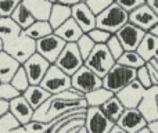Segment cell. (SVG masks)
I'll return each mask as SVG.
<instances>
[{
  "label": "cell",
  "mask_w": 158,
  "mask_h": 133,
  "mask_svg": "<svg viewBox=\"0 0 158 133\" xmlns=\"http://www.w3.org/2000/svg\"><path fill=\"white\" fill-rule=\"evenodd\" d=\"M87 107L89 106L83 93L71 87L65 92L50 96L38 110H35L33 119L50 122L61 115L71 114V112H86Z\"/></svg>",
  "instance_id": "6da1fadb"
},
{
  "label": "cell",
  "mask_w": 158,
  "mask_h": 133,
  "mask_svg": "<svg viewBox=\"0 0 158 133\" xmlns=\"http://www.w3.org/2000/svg\"><path fill=\"white\" fill-rule=\"evenodd\" d=\"M137 78V69L115 63V65L103 76V86L117 94Z\"/></svg>",
  "instance_id": "7a4b0ae2"
},
{
  "label": "cell",
  "mask_w": 158,
  "mask_h": 133,
  "mask_svg": "<svg viewBox=\"0 0 158 133\" xmlns=\"http://www.w3.org/2000/svg\"><path fill=\"white\" fill-rule=\"evenodd\" d=\"M129 22V13L123 10L118 3H112L108 8L97 15L96 27L106 29L111 33H117L125 24Z\"/></svg>",
  "instance_id": "3957f363"
},
{
  "label": "cell",
  "mask_w": 158,
  "mask_h": 133,
  "mask_svg": "<svg viewBox=\"0 0 158 133\" xmlns=\"http://www.w3.org/2000/svg\"><path fill=\"white\" fill-rule=\"evenodd\" d=\"M115 63H117V60L108 50L107 44H96L90 56L85 60V65L94 71L101 78L115 65Z\"/></svg>",
  "instance_id": "277c9868"
},
{
  "label": "cell",
  "mask_w": 158,
  "mask_h": 133,
  "mask_svg": "<svg viewBox=\"0 0 158 133\" xmlns=\"http://www.w3.org/2000/svg\"><path fill=\"white\" fill-rule=\"evenodd\" d=\"M4 52L17 58L21 64H24L31 56L36 53V40L29 38L22 31L21 35H18L15 39L4 43Z\"/></svg>",
  "instance_id": "5b68a950"
},
{
  "label": "cell",
  "mask_w": 158,
  "mask_h": 133,
  "mask_svg": "<svg viewBox=\"0 0 158 133\" xmlns=\"http://www.w3.org/2000/svg\"><path fill=\"white\" fill-rule=\"evenodd\" d=\"M40 85L47 92L52 93V94H57V93L65 92V90L71 89L72 81L68 73H65L56 64H52L49 71H47V73L44 75V78L42 79Z\"/></svg>",
  "instance_id": "8992f818"
},
{
  "label": "cell",
  "mask_w": 158,
  "mask_h": 133,
  "mask_svg": "<svg viewBox=\"0 0 158 133\" xmlns=\"http://www.w3.org/2000/svg\"><path fill=\"white\" fill-rule=\"evenodd\" d=\"M54 64L69 76H72L79 68L85 65V58L82 57L77 43H67Z\"/></svg>",
  "instance_id": "52a82bcc"
},
{
  "label": "cell",
  "mask_w": 158,
  "mask_h": 133,
  "mask_svg": "<svg viewBox=\"0 0 158 133\" xmlns=\"http://www.w3.org/2000/svg\"><path fill=\"white\" fill-rule=\"evenodd\" d=\"M71 81H72V87L77 89L78 92L83 93V94L103 86V78L98 76L94 71H92L86 65L79 68L77 72L71 76Z\"/></svg>",
  "instance_id": "ba28073f"
},
{
  "label": "cell",
  "mask_w": 158,
  "mask_h": 133,
  "mask_svg": "<svg viewBox=\"0 0 158 133\" xmlns=\"http://www.w3.org/2000/svg\"><path fill=\"white\" fill-rule=\"evenodd\" d=\"M112 122L100 107H87L85 115V128L87 133H108L114 128Z\"/></svg>",
  "instance_id": "9c48e42d"
},
{
  "label": "cell",
  "mask_w": 158,
  "mask_h": 133,
  "mask_svg": "<svg viewBox=\"0 0 158 133\" xmlns=\"http://www.w3.org/2000/svg\"><path fill=\"white\" fill-rule=\"evenodd\" d=\"M67 42L61 39L57 33H50V35L44 36V38L36 40V53L43 56L46 60H49L52 64L57 61L58 56L64 50Z\"/></svg>",
  "instance_id": "30bf717a"
},
{
  "label": "cell",
  "mask_w": 158,
  "mask_h": 133,
  "mask_svg": "<svg viewBox=\"0 0 158 133\" xmlns=\"http://www.w3.org/2000/svg\"><path fill=\"white\" fill-rule=\"evenodd\" d=\"M50 65H52V63L49 60H46L43 56H40L39 53L32 54L22 64V67L27 71V75L29 78L31 85H40L42 79L47 73Z\"/></svg>",
  "instance_id": "8fae6325"
},
{
  "label": "cell",
  "mask_w": 158,
  "mask_h": 133,
  "mask_svg": "<svg viewBox=\"0 0 158 133\" xmlns=\"http://www.w3.org/2000/svg\"><path fill=\"white\" fill-rule=\"evenodd\" d=\"M129 21L132 24H135L136 27L142 28L146 32H150L158 24V15L146 2L143 6H140L136 10L129 13Z\"/></svg>",
  "instance_id": "7c38bea8"
},
{
  "label": "cell",
  "mask_w": 158,
  "mask_h": 133,
  "mask_svg": "<svg viewBox=\"0 0 158 133\" xmlns=\"http://www.w3.org/2000/svg\"><path fill=\"white\" fill-rule=\"evenodd\" d=\"M146 33H147L146 31H143L142 28L136 27L135 24H132L129 21L115 35L118 36V39L121 40V43H122L125 50H137V47L142 43Z\"/></svg>",
  "instance_id": "4fadbf2b"
},
{
  "label": "cell",
  "mask_w": 158,
  "mask_h": 133,
  "mask_svg": "<svg viewBox=\"0 0 158 133\" xmlns=\"http://www.w3.org/2000/svg\"><path fill=\"white\" fill-rule=\"evenodd\" d=\"M146 90L147 89H146L137 79H135L132 83H129L128 86L123 87L121 92L117 93V97L122 101L125 108H137L143 98V96H144Z\"/></svg>",
  "instance_id": "5bb4252c"
},
{
  "label": "cell",
  "mask_w": 158,
  "mask_h": 133,
  "mask_svg": "<svg viewBox=\"0 0 158 133\" xmlns=\"http://www.w3.org/2000/svg\"><path fill=\"white\" fill-rule=\"evenodd\" d=\"M147 123L148 121L146 119V117L139 108H126L121 118L117 121V125L129 133H136L140 129L146 128Z\"/></svg>",
  "instance_id": "9a60e30c"
},
{
  "label": "cell",
  "mask_w": 158,
  "mask_h": 133,
  "mask_svg": "<svg viewBox=\"0 0 158 133\" xmlns=\"http://www.w3.org/2000/svg\"><path fill=\"white\" fill-rule=\"evenodd\" d=\"M137 108L142 111L146 119L150 122L158 118V85H153L146 90Z\"/></svg>",
  "instance_id": "2e32d148"
},
{
  "label": "cell",
  "mask_w": 158,
  "mask_h": 133,
  "mask_svg": "<svg viewBox=\"0 0 158 133\" xmlns=\"http://www.w3.org/2000/svg\"><path fill=\"white\" fill-rule=\"evenodd\" d=\"M72 18L79 24V27L83 29L85 33L96 28L97 15L90 10V7L86 4V2H81L72 7Z\"/></svg>",
  "instance_id": "e0dca14e"
},
{
  "label": "cell",
  "mask_w": 158,
  "mask_h": 133,
  "mask_svg": "<svg viewBox=\"0 0 158 133\" xmlns=\"http://www.w3.org/2000/svg\"><path fill=\"white\" fill-rule=\"evenodd\" d=\"M10 112L18 119V122L24 126L33 119L35 108H33V107L28 103L27 98L21 94L10 101Z\"/></svg>",
  "instance_id": "ac0fdd59"
},
{
  "label": "cell",
  "mask_w": 158,
  "mask_h": 133,
  "mask_svg": "<svg viewBox=\"0 0 158 133\" xmlns=\"http://www.w3.org/2000/svg\"><path fill=\"white\" fill-rule=\"evenodd\" d=\"M54 33H57L67 43H77L85 32H83V29L79 27L78 22L71 17V18L67 19L63 25H60V27L54 31Z\"/></svg>",
  "instance_id": "d6986e66"
},
{
  "label": "cell",
  "mask_w": 158,
  "mask_h": 133,
  "mask_svg": "<svg viewBox=\"0 0 158 133\" xmlns=\"http://www.w3.org/2000/svg\"><path fill=\"white\" fill-rule=\"evenodd\" d=\"M22 64L17 58L10 56L7 52H0V81L2 82H11L13 76L18 71Z\"/></svg>",
  "instance_id": "ffe728a7"
},
{
  "label": "cell",
  "mask_w": 158,
  "mask_h": 133,
  "mask_svg": "<svg viewBox=\"0 0 158 133\" xmlns=\"http://www.w3.org/2000/svg\"><path fill=\"white\" fill-rule=\"evenodd\" d=\"M22 96L27 98L28 103H29L33 108L38 110L39 107L52 96V93L47 92L42 85H29V87L22 93Z\"/></svg>",
  "instance_id": "44dd1931"
},
{
  "label": "cell",
  "mask_w": 158,
  "mask_h": 133,
  "mask_svg": "<svg viewBox=\"0 0 158 133\" xmlns=\"http://www.w3.org/2000/svg\"><path fill=\"white\" fill-rule=\"evenodd\" d=\"M137 53H139L147 63L151 61L153 58H156V56L158 54V36L153 35L151 32L146 33L142 43L137 47Z\"/></svg>",
  "instance_id": "7402d4cb"
},
{
  "label": "cell",
  "mask_w": 158,
  "mask_h": 133,
  "mask_svg": "<svg viewBox=\"0 0 158 133\" xmlns=\"http://www.w3.org/2000/svg\"><path fill=\"white\" fill-rule=\"evenodd\" d=\"M27 8L32 13L35 19H47L52 13L53 3L49 0H22Z\"/></svg>",
  "instance_id": "603a6c76"
},
{
  "label": "cell",
  "mask_w": 158,
  "mask_h": 133,
  "mask_svg": "<svg viewBox=\"0 0 158 133\" xmlns=\"http://www.w3.org/2000/svg\"><path fill=\"white\" fill-rule=\"evenodd\" d=\"M22 28L14 21L11 17H2L0 18V39L3 43L15 39L18 35L22 33Z\"/></svg>",
  "instance_id": "cb8c5ba5"
},
{
  "label": "cell",
  "mask_w": 158,
  "mask_h": 133,
  "mask_svg": "<svg viewBox=\"0 0 158 133\" xmlns=\"http://www.w3.org/2000/svg\"><path fill=\"white\" fill-rule=\"evenodd\" d=\"M72 17V7H68L65 4L61 3H53L52 7V13L49 17V22L52 24L53 29H57L60 25H63L67 19H69Z\"/></svg>",
  "instance_id": "d4e9b609"
},
{
  "label": "cell",
  "mask_w": 158,
  "mask_h": 133,
  "mask_svg": "<svg viewBox=\"0 0 158 133\" xmlns=\"http://www.w3.org/2000/svg\"><path fill=\"white\" fill-rule=\"evenodd\" d=\"M29 38H32L33 40H39V39L44 38V36L50 35V33L54 32L52 24H50L47 19H36L29 28L24 31Z\"/></svg>",
  "instance_id": "484cf974"
},
{
  "label": "cell",
  "mask_w": 158,
  "mask_h": 133,
  "mask_svg": "<svg viewBox=\"0 0 158 133\" xmlns=\"http://www.w3.org/2000/svg\"><path fill=\"white\" fill-rule=\"evenodd\" d=\"M100 108L103 110L104 114H106L107 117H108L110 119H111L112 122H115V123H117V121L119 119L121 115H122L123 111L126 110L125 106L122 104V101L117 97V94H114L108 101H106Z\"/></svg>",
  "instance_id": "4316f807"
},
{
  "label": "cell",
  "mask_w": 158,
  "mask_h": 133,
  "mask_svg": "<svg viewBox=\"0 0 158 133\" xmlns=\"http://www.w3.org/2000/svg\"><path fill=\"white\" fill-rule=\"evenodd\" d=\"M115 93H112L111 90H108L107 87L101 86V87H98V89H94V90H92V92L86 93V94H85V98H86L87 106L89 107H101Z\"/></svg>",
  "instance_id": "83f0119b"
},
{
  "label": "cell",
  "mask_w": 158,
  "mask_h": 133,
  "mask_svg": "<svg viewBox=\"0 0 158 133\" xmlns=\"http://www.w3.org/2000/svg\"><path fill=\"white\" fill-rule=\"evenodd\" d=\"M11 18H13L14 21H15L17 24H18L24 31L27 29V28H29L31 25H32L33 22L36 21L35 17L32 15V13L28 10L27 6H25L22 2H21V4H19L18 7L14 10V13H13V15H11Z\"/></svg>",
  "instance_id": "f1b7e54d"
},
{
  "label": "cell",
  "mask_w": 158,
  "mask_h": 133,
  "mask_svg": "<svg viewBox=\"0 0 158 133\" xmlns=\"http://www.w3.org/2000/svg\"><path fill=\"white\" fill-rule=\"evenodd\" d=\"M117 63L122 64V65H126V67L135 68V69H139L140 67L146 65L147 61L137 53V50H125L123 54L117 60Z\"/></svg>",
  "instance_id": "f546056e"
},
{
  "label": "cell",
  "mask_w": 158,
  "mask_h": 133,
  "mask_svg": "<svg viewBox=\"0 0 158 133\" xmlns=\"http://www.w3.org/2000/svg\"><path fill=\"white\" fill-rule=\"evenodd\" d=\"M21 126L22 125L11 112H7L4 117L0 118V133H13L18 131Z\"/></svg>",
  "instance_id": "4dcf8cb0"
},
{
  "label": "cell",
  "mask_w": 158,
  "mask_h": 133,
  "mask_svg": "<svg viewBox=\"0 0 158 133\" xmlns=\"http://www.w3.org/2000/svg\"><path fill=\"white\" fill-rule=\"evenodd\" d=\"M11 83L14 85V87L15 89H18L21 93H24L25 90L29 87L31 82H29V78H28L27 75V71H25L24 67H19L18 71L15 72V75L13 76V79H11Z\"/></svg>",
  "instance_id": "1f68e13d"
},
{
  "label": "cell",
  "mask_w": 158,
  "mask_h": 133,
  "mask_svg": "<svg viewBox=\"0 0 158 133\" xmlns=\"http://www.w3.org/2000/svg\"><path fill=\"white\" fill-rule=\"evenodd\" d=\"M77 46H78L79 52H81L82 57L86 60V58L90 56V53L93 52V49L96 47V42L93 40L87 33H83V35L81 36V39L77 42Z\"/></svg>",
  "instance_id": "d6a6232c"
},
{
  "label": "cell",
  "mask_w": 158,
  "mask_h": 133,
  "mask_svg": "<svg viewBox=\"0 0 158 133\" xmlns=\"http://www.w3.org/2000/svg\"><path fill=\"white\" fill-rule=\"evenodd\" d=\"M21 94L22 93L18 89H15L11 82H2L0 83V98H3V100L11 101Z\"/></svg>",
  "instance_id": "836d02e7"
},
{
  "label": "cell",
  "mask_w": 158,
  "mask_h": 133,
  "mask_svg": "<svg viewBox=\"0 0 158 133\" xmlns=\"http://www.w3.org/2000/svg\"><path fill=\"white\" fill-rule=\"evenodd\" d=\"M106 44H107V47H108V50L111 52V54L115 57V60H118V58L123 54V52H125L122 43H121V40L118 39V36L115 35V33H112L111 38L108 39V42H107Z\"/></svg>",
  "instance_id": "e575fe53"
},
{
  "label": "cell",
  "mask_w": 158,
  "mask_h": 133,
  "mask_svg": "<svg viewBox=\"0 0 158 133\" xmlns=\"http://www.w3.org/2000/svg\"><path fill=\"white\" fill-rule=\"evenodd\" d=\"M87 35L96 42V44H106L107 42H108V39L111 38L112 33L106 29H101V28L96 27V28H93L92 31H89Z\"/></svg>",
  "instance_id": "d590c367"
},
{
  "label": "cell",
  "mask_w": 158,
  "mask_h": 133,
  "mask_svg": "<svg viewBox=\"0 0 158 133\" xmlns=\"http://www.w3.org/2000/svg\"><path fill=\"white\" fill-rule=\"evenodd\" d=\"M22 0H0V14L2 17H11Z\"/></svg>",
  "instance_id": "8d00e7d4"
},
{
  "label": "cell",
  "mask_w": 158,
  "mask_h": 133,
  "mask_svg": "<svg viewBox=\"0 0 158 133\" xmlns=\"http://www.w3.org/2000/svg\"><path fill=\"white\" fill-rule=\"evenodd\" d=\"M115 3V0H86V4L90 7V10L98 15L100 13H103L106 8H108L110 6Z\"/></svg>",
  "instance_id": "74e56055"
},
{
  "label": "cell",
  "mask_w": 158,
  "mask_h": 133,
  "mask_svg": "<svg viewBox=\"0 0 158 133\" xmlns=\"http://www.w3.org/2000/svg\"><path fill=\"white\" fill-rule=\"evenodd\" d=\"M136 79L146 87V89H148V87L153 86V81H151L150 71H148V68H147V64L143 65V67H140L139 69H137V78Z\"/></svg>",
  "instance_id": "f35d334b"
},
{
  "label": "cell",
  "mask_w": 158,
  "mask_h": 133,
  "mask_svg": "<svg viewBox=\"0 0 158 133\" xmlns=\"http://www.w3.org/2000/svg\"><path fill=\"white\" fill-rule=\"evenodd\" d=\"M146 2H147V0H115V3H118V4H119L123 10L128 11V13L136 10L137 7L143 6Z\"/></svg>",
  "instance_id": "ab89813d"
},
{
  "label": "cell",
  "mask_w": 158,
  "mask_h": 133,
  "mask_svg": "<svg viewBox=\"0 0 158 133\" xmlns=\"http://www.w3.org/2000/svg\"><path fill=\"white\" fill-rule=\"evenodd\" d=\"M147 68L150 71V76H151V81H153V85H158V68L154 67V64L151 61L147 63Z\"/></svg>",
  "instance_id": "60d3db41"
},
{
  "label": "cell",
  "mask_w": 158,
  "mask_h": 133,
  "mask_svg": "<svg viewBox=\"0 0 158 133\" xmlns=\"http://www.w3.org/2000/svg\"><path fill=\"white\" fill-rule=\"evenodd\" d=\"M7 112H10V101L0 98V118L4 117Z\"/></svg>",
  "instance_id": "b9f144b4"
},
{
  "label": "cell",
  "mask_w": 158,
  "mask_h": 133,
  "mask_svg": "<svg viewBox=\"0 0 158 133\" xmlns=\"http://www.w3.org/2000/svg\"><path fill=\"white\" fill-rule=\"evenodd\" d=\"M147 126L151 131V133H158V118L154 121H150V122L147 123Z\"/></svg>",
  "instance_id": "7bdbcfd3"
},
{
  "label": "cell",
  "mask_w": 158,
  "mask_h": 133,
  "mask_svg": "<svg viewBox=\"0 0 158 133\" xmlns=\"http://www.w3.org/2000/svg\"><path fill=\"white\" fill-rule=\"evenodd\" d=\"M82 0H58V3H61V4H65L68 6V7H74L75 4H78V3H81Z\"/></svg>",
  "instance_id": "ee69618b"
},
{
  "label": "cell",
  "mask_w": 158,
  "mask_h": 133,
  "mask_svg": "<svg viewBox=\"0 0 158 133\" xmlns=\"http://www.w3.org/2000/svg\"><path fill=\"white\" fill-rule=\"evenodd\" d=\"M147 4L156 11V14L158 15V0H147Z\"/></svg>",
  "instance_id": "f6af8a7d"
},
{
  "label": "cell",
  "mask_w": 158,
  "mask_h": 133,
  "mask_svg": "<svg viewBox=\"0 0 158 133\" xmlns=\"http://www.w3.org/2000/svg\"><path fill=\"white\" fill-rule=\"evenodd\" d=\"M108 133H129V132H126L125 129H122V128H121V126H118L117 123H115V125H114V128H112V129H111V131H110Z\"/></svg>",
  "instance_id": "bcb514c9"
},
{
  "label": "cell",
  "mask_w": 158,
  "mask_h": 133,
  "mask_svg": "<svg viewBox=\"0 0 158 133\" xmlns=\"http://www.w3.org/2000/svg\"><path fill=\"white\" fill-rule=\"evenodd\" d=\"M136 133H151V131L148 129V126H146V128H143V129H140V131H137Z\"/></svg>",
  "instance_id": "7dc6e473"
},
{
  "label": "cell",
  "mask_w": 158,
  "mask_h": 133,
  "mask_svg": "<svg viewBox=\"0 0 158 133\" xmlns=\"http://www.w3.org/2000/svg\"><path fill=\"white\" fill-rule=\"evenodd\" d=\"M150 32H151V33H153V35H156V36H158V24H157V25H156V27H154V28H153V29H151V31H150Z\"/></svg>",
  "instance_id": "c3c4849f"
},
{
  "label": "cell",
  "mask_w": 158,
  "mask_h": 133,
  "mask_svg": "<svg viewBox=\"0 0 158 133\" xmlns=\"http://www.w3.org/2000/svg\"><path fill=\"white\" fill-rule=\"evenodd\" d=\"M49 2H52V3H57L58 0H49Z\"/></svg>",
  "instance_id": "681fc988"
},
{
  "label": "cell",
  "mask_w": 158,
  "mask_h": 133,
  "mask_svg": "<svg viewBox=\"0 0 158 133\" xmlns=\"http://www.w3.org/2000/svg\"><path fill=\"white\" fill-rule=\"evenodd\" d=\"M82 2H86V0H82Z\"/></svg>",
  "instance_id": "f907efd6"
},
{
  "label": "cell",
  "mask_w": 158,
  "mask_h": 133,
  "mask_svg": "<svg viewBox=\"0 0 158 133\" xmlns=\"http://www.w3.org/2000/svg\"><path fill=\"white\" fill-rule=\"evenodd\" d=\"M0 18H2V14H0Z\"/></svg>",
  "instance_id": "816d5d0a"
},
{
  "label": "cell",
  "mask_w": 158,
  "mask_h": 133,
  "mask_svg": "<svg viewBox=\"0 0 158 133\" xmlns=\"http://www.w3.org/2000/svg\"><path fill=\"white\" fill-rule=\"evenodd\" d=\"M0 83H2V81H0Z\"/></svg>",
  "instance_id": "f5cc1de1"
}]
</instances>
